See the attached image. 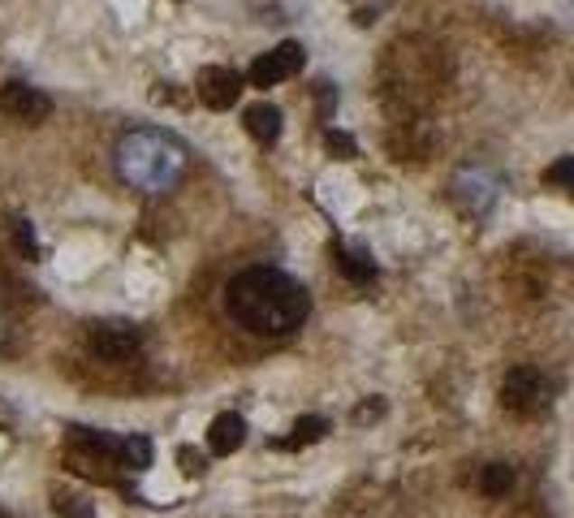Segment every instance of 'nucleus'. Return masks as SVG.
<instances>
[{"label":"nucleus","instance_id":"obj_16","mask_svg":"<svg viewBox=\"0 0 574 518\" xmlns=\"http://www.w3.org/2000/svg\"><path fill=\"white\" fill-rule=\"evenodd\" d=\"M544 181L549 186H561V190H574V156H561L557 164L544 169Z\"/></svg>","mask_w":574,"mask_h":518},{"label":"nucleus","instance_id":"obj_20","mask_svg":"<svg viewBox=\"0 0 574 518\" xmlns=\"http://www.w3.org/2000/svg\"><path fill=\"white\" fill-rule=\"evenodd\" d=\"M319 108H324V113L333 108V82H319Z\"/></svg>","mask_w":574,"mask_h":518},{"label":"nucleus","instance_id":"obj_7","mask_svg":"<svg viewBox=\"0 0 574 518\" xmlns=\"http://www.w3.org/2000/svg\"><path fill=\"white\" fill-rule=\"evenodd\" d=\"M242 87H246V79H242L238 69H229V65H208V69L199 74V100L208 104L212 113H225V108L238 104Z\"/></svg>","mask_w":574,"mask_h":518},{"label":"nucleus","instance_id":"obj_6","mask_svg":"<svg viewBox=\"0 0 574 518\" xmlns=\"http://www.w3.org/2000/svg\"><path fill=\"white\" fill-rule=\"evenodd\" d=\"M87 346H91V355L104 363H125L139 350V328H130V324H121V319H104V324L91 328Z\"/></svg>","mask_w":574,"mask_h":518},{"label":"nucleus","instance_id":"obj_14","mask_svg":"<svg viewBox=\"0 0 574 518\" xmlns=\"http://www.w3.org/2000/svg\"><path fill=\"white\" fill-rule=\"evenodd\" d=\"M337 268H341V273H346L350 281H358V285L376 277V264L363 255V251H341V255H337Z\"/></svg>","mask_w":574,"mask_h":518},{"label":"nucleus","instance_id":"obj_2","mask_svg":"<svg viewBox=\"0 0 574 518\" xmlns=\"http://www.w3.org/2000/svg\"><path fill=\"white\" fill-rule=\"evenodd\" d=\"M186 152L173 139H164L156 130H130L117 143V173L125 186H134L143 195H160L181 178Z\"/></svg>","mask_w":574,"mask_h":518},{"label":"nucleus","instance_id":"obj_13","mask_svg":"<svg viewBox=\"0 0 574 518\" xmlns=\"http://www.w3.org/2000/svg\"><path fill=\"white\" fill-rule=\"evenodd\" d=\"M121 467L147 471V467H152V440L147 437H125L121 440Z\"/></svg>","mask_w":574,"mask_h":518},{"label":"nucleus","instance_id":"obj_5","mask_svg":"<svg viewBox=\"0 0 574 518\" xmlns=\"http://www.w3.org/2000/svg\"><path fill=\"white\" fill-rule=\"evenodd\" d=\"M454 199L467 217H488L496 203V178L488 169H458L454 173Z\"/></svg>","mask_w":574,"mask_h":518},{"label":"nucleus","instance_id":"obj_8","mask_svg":"<svg viewBox=\"0 0 574 518\" xmlns=\"http://www.w3.org/2000/svg\"><path fill=\"white\" fill-rule=\"evenodd\" d=\"M544 398H549V389H544V376H540L535 367H514V372L505 376V384H501V402H505L510 411H518V415L540 411Z\"/></svg>","mask_w":574,"mask_h":518},{"label":"nucleus","instance_id":"obj_4","mask_svg":"<svg viewBox=\"0 0 574 518\" xmlns=\"http://www.w3.org/2000/svg\"><path fill=\"white\" fill-rule=\"evenodd\" d=\"M0 113L9 121H22V125H40V121L52 117V100L31 82H5L0 87Z\"/></svg>","mask_w":574,"mask_h":518},{"label":"nucleus","instance_id":"obj_9","mask_svg":"<svg viewBox=\"0 0 574 518\" xmlns=\"http://www.w3.org/2000/svg\"><path fill=\"white\" fill-rule=\"evenodd\" d=\"M242 440H246V419H242V415L225 411V415L212 419V428H208V449H212L217 458H229V454H238Z\"/></svg>","mask_w":574,"mask_h":518},{"label":"nucleus","instance_id":"obj_19","mask_svg":"<svg viewBox=\"0 0 574 518\" xmlns=\"http://www.w3.org/2000/svg\"><path fill=\"white\" fill-rule=\"evenodd\" d=\"M178 458H181V471H186V476H199V471L208 467V462H203V454H199V449H190V445H181Z\"/></svg>","mask_w":574,"mask_h":518},{"label":"nucleus","instance_id":"obj_10","mask_svg":"<svg viewBox=\"0 0 574 518\" xmlns=\"http://www.w3.org/2000/svg\"><path fill=\"white\" fill-rule=\"evenodd\" d=\"M242 125L255 143H277L281 139V108L277 104H251L242 113Z\"/></svg>","mask_w":574,"mask_h":518},{"label":"nucleus","instance_id":"obj_11","mask_svg":"<svg viewBox=\"0 0 574 518\" xmlns=\"http://www.w3.org/2000/svg\"><path fill=\"white\" fill-rule=\"evenodd\" d=\"M514 488V467H505V462H488L484 471H479V493H488V497H505Z\"/></svg>","mask_w":574,"mask_h":518},{"label":"nucleus","instance_id":"obj_3","mask_svg":"<svg viewBox=\"0 0 574 518\" xmlns=\"http://www.w3.org/2000/svg\"><path fill=\"white\" fill-rule=\"evenodd\" d=\"M302 60H307V52H302V43L298 40H285L277 43L273 52H264V57L251 65V87H259V91H268V87H281L285 79H294L298 69H302Z\"/></svg>","mask_w":574,"mask_h":518},{"label":"nucleus","instance_id":"obj_17","mask_svg":"<svg viewBox=\"0 0 574 518\" xmlns=\"http://www.w3.org/2000/svg\"><path fill=\"white\" fill-rule=\"evenodd\" d=\"M324 143H329V152H333L337 160H355L358 156V143L350 139V134H341V130H329Z\"/></svg>","mask_w":574,"mask_h":518},{"label":"nucleus","instance_id":"obj_22","mask_svg":"<svg viewBox=\"0 0 574 518\" xmlns=\"http://www.w3.org/2000/svg\"><path fill=\"white\" fill-rule=\"evenodd\" d=\"M0 341H5V319H0Z\"/></svg>","mask_w":574,"mask_h":518},{"label":"nucleus","instance_id":"obj_15","mask_svg":"<svg viewBox=\"0 0 574 518\" xmlns=\"http://www.w3.org/2000/svg\"><path fill=\"white\" fill-rule=\"evenodd\" d=\"M324 432H329V423H324L319 415H307V419H298L294 423V437L285 440V445H311V440H319Z\"/></svg>","mask_w":574,"mask_h":518},{"label":"nucleus","instance_id":"obj_18","mask_svg":"<svg viewBox=\"0 0 574 518\" xmlns=\"http://www.w3.org/2000/svg\"><path fill=\"white\" fill-rule=\"evenodd\" d=\"M14 242H18V251L26 259H35V229H31V220H14Z\"/></svg>","mask_w":574,"mask_h":518},{"label":"nucleus","instance_id":"obj_21","mask_svg":"<svg viewBox=\"0 0 574 518\" xmlns=\"http://www.w3.org/2000/svg\"><path fill=\"white\" fill-rule=\"evenodd\" d=\"M376 415H384V406H380V402H367V406L358 411V419H376Z\"/></svg>","mask_w":574,"mask_h":518},{"label":"nucleus","instance_id":"obj_1","mask_svg":"<svg viewBox=\"0 0 574 518\" xmlns=\"http://www.w3.org/2000/svg\"><path fill=\"white\" fill-rule=\"evenodd\" d=\"M225 311L246 333L281 338V333H294L307 319L311 302L294 277H285L277 268H246L225 285Z\"/></svg>","mask_w":574,"mask_h":518},{"label":"nucleus","instance_id":"obj_12","mask_svg":"<svg viewBox=\"0 0 574 518\" xmlns=\"http://www.w3.org/2000/svg\"><path fill=\"white\" fill-rule=\"evenodd\" d=\"M52 510H57V518H91V501L82 493H74V488H57L52 493Z\"/></svg>","mask_w":574,"mask_h":518}]
</instances>
